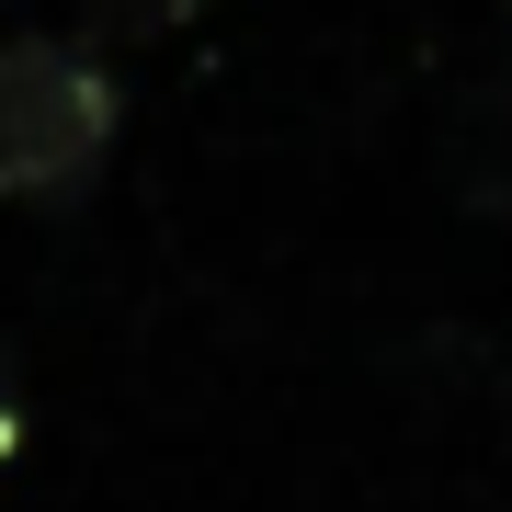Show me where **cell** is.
<instances>
[{
    "label": "cell",
    "instance_id": "1",
    "mask_svg": "<svg viewBox=\"0 0 512 512\" xmlns=\"http://www.w3.org/2000/svg\"><path fill=\"white\" fill-rule=\"evenodd\" d=\"M126 137V80L80 35H0V205H69Z\"/></svg>",
    "mask_w": 512,
    "mask_h": 512
},
{
    "label": "cell",
    "instance_id": "2",
    "mask_svg": "<svg viewBox=\"0 0 512 512\" xmlns=\"http://www.w3.org/2000/svg\"><path fill=\"white\" fill-rule=\"evenodd\" d=\"M80 12H92L103 35H171V23H194L205 0H80Z\"/></svg>",
    "mask_w": 512,
    "mask_h": 512
}]
</instances>
